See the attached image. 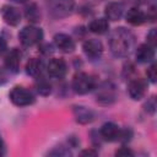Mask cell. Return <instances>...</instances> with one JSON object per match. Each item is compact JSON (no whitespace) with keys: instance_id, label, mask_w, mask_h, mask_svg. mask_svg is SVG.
Wrapping results in <instances>:
<instances>
[{"instance_id":"16","label":"cell","mask_w":157,"mask_h":157,"mask_svg":"<svg viewBox=\"0 0 157 157\" xmlns=\"http://www.w3.org/2000/svg\"><path fill=\"white\" fill-rule=\"evenodd\" d=\"M74 117L76 119L77 123L80 124H88L93 120V112L86 107H82V105H77L74 108Z\"/></svg>"},{"instance_id":"2","label":"cell","mask_w":157,"mask_h":157,"mask_svg":"<svg viewBox=\"0 0 157 157\" xmlns=\"http://www.w3.org/2000/svg\"><path fill=\"white\" fill-rule=\"evenodd\" d=\"M48 7L53 16L61 18L72 13L75 7V0H48Z\"/></svg>"},{"instance_id":"12","label":"cell","mask_w":157,"mask_h":157,"mask_svg":"<svg viewBox=\"0 0 157 157\" xmlns=\"http://www.w3.org/2000/svg\"><path fill=\"white\" fill-rule=\"evenodd\" d=\"M99 134L105 141H118L119 134H120V129H119V126L117 124L109 121V123H104L101 126Z\"/></svg>"},{"instance_id":"1","label":"cell","mask_w":157,"mask_h":157,"mask_svg":"<svg viewBox=\"0 0 157 157\" xmlns=\"http://www.w3.org/2000/svg\"><path fill=\"white\" fill-rule=\"evenodd\" d=\"M108 44H109L110 52L115 56L123 58V56L129 55L131 49L134 48L135 37L129 29L124 27H118L113 29V32L110 33Z\"/></svg>"},{"instance_id":"10","label":"cell","mask_w":157,"mask_h":157,"mask_svg":"<svg viewBox=\"0 0 157 157\" xmlns=\"http://www.w3.org/2000/svg\"><path fill=\"white\" fill-rule=\"evenodd\" d=\"M128 91L132 99H141L146 93V82L142 78H132L129 82Z\"/></svg>"},{"instance_id":"6","label":"cell","mask_w":157,"mask_h":157,"mask_svg":"<svg viewBox=\"0 0 157 157\" xmlns=\"http://www.w3.org/2000/svg\"><path fill=\"white\" fill-rule=\"evenodd\" d=\"M96 98H97V102L99 104H103V105L112 104L117 99V90H115V86L113 83H110V82L102 83L97 88Z\"/></svg>"},{"instance_id":"23","label":"cell","mask_w":157,"mask_h":157,"mask_svg":"<svg viewBox=\"0 0 157 157\" xmlns=\"http://www.w3.org/2000/svg\"><path fill=\"white\" fill-rule=\"evenodd\" d=\"M147 44H150L151 47H156L157 44V32L155 28H152L148 33H147Z\"/></svg>"},{"instance_id":"26","label":"cell","mask_w":157,"mask_h":157,"mask_svg":"<svg viewBox=\"0 0 157 157\" xmlns=\"http://www.w3.org/2000/svg\"><path fill=\"white\" fill-rule=\"evenodd\" d=\"M6 49H7V43H6V40H5L2 37H0V56L6 52Z\"/></svg>"},{"instance_id":"8","label":"cell","mask_w":157,"mask_h":157,"mask_svg":"<svg viewBox=\"0 0 157 157\" xmlns=\"http://www.w3.org/2000/svg\"><path fill=\"white\" fill-rule=\"evenodd\" d=\"M0 12H1L2 20L10 26H17L21 22V12L18 11V9L11 5H4Z\"/></svg>"},{"instance_id":"28","label":"cell","mask_w":157,"mask_h":157,"mask_svg":"<svg viewBox=\"0 0 157 157\" xmlns=\"http://www.w3.org/2000/svg\"><path fill=\"white\" fill-rule=\"evenodd\" d=\"M82 156H97V151H93V150H85L81 152Z\"/></svg>"},{"instance_id":"21","label":"cell","mask_w":157,"mask_h":157,"mask_svg":"<svg viewBox=\"0 0 157 157\" xmlns=\"http://www.w3.org/2000/svg\"><path fill=\"white\" fill-rule=\"evenodd\" d=\"M36 88L38 91L39 94L42 96H48L50 92H52V83L45 78L43 77L42 75L37 77V81H36Z\"/></svg>"},{"instance_id":"15","label":"cell","mask_w":157,"mask_h":157,"mask_svg":"<svg viewBox=\"0 0 157 157\" xmlns=\"http://www.w3.org/2000/svg\"><path fill=\"white\" fill-rule=\"evenodd\" d=\"M105 18L110 21H118L124 13V5L121 2H109L104 10Z\"/></svg>"},{"instance_id":"13","label":"cell","mask_w":157,"mask_h":157,"mask_svg":"<svg viewBox=\"0 0 157 157\" xmlns=\"http://www.w3.org/2000/svg\"><path fill=\"white\" fill-rule=\"evenodd\" d=\"M20 64H21V54L16 48H13L5 56V66L9 71L17 72L20 70Z\"/></svg>"},{"instance_id":"4","label":"cell","mask_w":157,"mask_h":157,"mask_svg":"<svg viewBox=\"0 0 157 157\" xmlns=\"http://www.w3.org/2000/svg\"><path fill=\"white\" fill-rule=\"evenodd\" d=\"M10 101L17 107H26L34 102V96L29 90L22 86H15L10 92Z\"/></svg>"},{"instance_id":"29","label":"cell","mask_w":157,"mask_h":157,"mask_svg":"<svg viewBox=\"0 0 157 157\" xmlns=\"http://www.w3.org/2000/svg\"><path fill=\"white\" fill-rule=\"evenodd\" d=\"M4 153V142H2V139L0 137V155Z\"/></svg>"},{"instance_id":"18","label":"cell","mask_w":157,"mask_h":157,"mask_svg":"<svg viewBox=\"0 0 157 157\" xmlns=\"http://www.w3.org/2000/svg\"><path fill=\"white\" fill-rule=\"evenodd\" d=\"M26 72L29 76H33V77L40 76L42 72H43V63H42V60H39L37 58L29 59L27 61V64H26Z\"/></svg>"},{"instance_id":"19","label":"cell","mask_w":157,"mask_h":157,"mask_svg":"<svg viewBox=\"0 0 157 157\" xmlns=\"http://www.w3.org/2000/svg\"><path fill=\"white\" fill-rule=\"evenodd\" d=\"M108 28H109V23L107 18H96L88 25V29L96 34H103L108 31Z\"/></svg>"},{"instance_id":"27","label":"cell","mask_w":157,"mask_h":157,"mask_svg":"<svg viewBox=\"0 0 157 157\" xmlns=\"http://www.w3.org/2000/svg\"><path fill=\"white\" fill-rule=\"evenodd\" d=\"M6 80H7V77H6V74H5V71L0 67V85H4L5 82H6Z\"/></svg>"},{"instance_id":"14","label":"cell","mask_w":157,"mask_h":157,"mask_svg":"<svg viewBox=\"0 0 157 157\" xmlns=\"http://www.w3.org/2000/svg\"><path fill=\"white\" fill-rule=\"evenodd\" d=\"M136 59L139 63H151L155 59V48L150 44H140L136 49Z\"/></svg>"},{"instance_id":"20","label":"cell","mask_w":157,"mask_h":157,"mask_svg":"<svg viewBox=\"0 0 157 157\" xmlns=\"http://www.w3.org/2000/svg\"><path fill=\"white\" fill-rule=\"evenodd\" d=\"M25 16L32 23H37V22L40 21V11H39L38 6L34 2H29L28 5H26Z\"/></svg>"},{"instance_id":"7","label":"cell","mask_w":157,"mask_h":157,"mask_svg":"<svg viewBox=\"0 0 157 157\" xmlns=\"http://www.w3.org/2000/svg\"><path fill=\"white\" fill-rule=\"evenodd\" d=\"M47 71L52 77H55V78L64 77L66 75V71H67V66H66L65 60H63L60 58L52 59L47 65Z\"/></svg>"},{"instance_id":"3","label":"cell","mask_w":157,"mask_h":157,"mask_svg":"<svg viewBox=\"0 0 157 157\" xmlns=\"http://www.w3.org/2000/svg\"><path fill=\"white\" fill-rule=\"evenodd\" d=\"M94 87H96V81H94L93 76H91L86 72L76 74L72 80V88L78 94H86V93L91 92Z\"/></svg>"},{"instance_id":"25","label":"cell","mask_w":157,"mask_h":157,"mask_svg":"<svg viewBox=\"0 0 157 157\" xmlns=\"http://www.w3.org/2000/svg\"><path fill=\"white\" fill-rule=\"evenodd\" d=\"M117 156H134V152L128 147H121L115 152Z\"/></svg>"},{"instance_id":"9","label":"cell","mask_w":157,"mask_h":157,"mask_svg":"<svg viewBox=\"0 0 157 157\" xmlns=\"http://www.w3.org/2000/svg\"><path fill=\"white\" fill-rule=\"evenodd\" d=\"M82 48H83V53L91 59H98L103 53V45L98 39H87L83 43Z\"/></svg>"},{"instance_id":"5","label":"cell","mask_w":157,"mask_h":157,"mask_svg":"<svg viewBox=\"0 0 157 157\" xmlns=\"http://www.w3.org/2000/svg\"><path fill=\"white\" fill-rule=\"evenodd\" d=\"M18 38L23 45L31 47L43 39V31L36 26H26L18 33Z\"/></svg>"},{"instance_id":"24","label":"cell","mask_w":157,"mask_h":157,"mask_svg":"<svg viewBox=\"0 0 157 157\" xmlns=\"http://www.w3.org/2000/svg\"><path fill=\"white\" fill-rule=\"evenodd\" d=\"M131 136H132V132H131V130L130 129H120V134H119V141H123V142H126V141H129L130 139H131Z\"/></svg>"},{"instance_id":"22","label":"cell","mask_w":157,"mask_h":157,"mask_svg":"<svg viewBox=\"0 0 157 157\" xmlns=\"http://www.w3.org/2000/svg\"><path fill=\"white\" fill-rule=\"evenodd\" d=\"M147 77H148V80L152 82V83H155L156 82V80H157V69H156V64L153 63L148 69H147Z\"/></svg>"},{"instance_id":"11","label":"cell","mask_w":157,"mask_h":157,"mask_svg":"<svg viewBox=\"0 0 157 157\" xmlns=\"http://www.w3.org/2000/svg\"><path fill=\"white\" fill-rule=\"evenodd\" d=\"M54 44H55V47L59 50H61L64 53H71L75 49V42H74V39L70 36L65 34V33H58V34H55L54 36Z\"/></svg>"},{"instance_id":"30","label":"cell","mask_w":157,"mask_h":157,"mask_svg":"<svg viewBox=\"0 0 157 157\" xmlns=\"http://www.w3.org/2000/svg\"><path fill=\"white\" fill-rule=\"evenodd\" d=\"M12 1H16V2H26L27 0H12Z\"/></svg>"},{"instance_id":"17","label":"cell","mask_w":157,"mask_h":157,"mask_svg":"<svg viewBox=\"0 0 157 157\" xmlns=\"http://www.w3.org/2000/svg\"><path fill=\"white\" fill-rule=\"evenodd\" d=\"M125 17H126V21L130 25H132V26H140V25H142L147 20L146 13L142 10L137 9V7H131L126 12V16Z\"/></svg>"}]
</instances>
